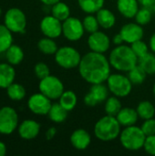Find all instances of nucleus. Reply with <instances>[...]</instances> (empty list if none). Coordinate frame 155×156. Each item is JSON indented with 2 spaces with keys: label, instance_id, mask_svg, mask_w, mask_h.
Masks as SVG:
<instances>
[{
  "label": "nucleus",
  "instance_id": "f257e3e1",
  "mask_svg": "<svg viewBox=\"0 0 155 156\" xmlns=\"http://www.w3.org/2000/svg\"><path fill=\"white\" fill-rule=\"evenodd\" d=\"M111 67L109 59L102 53L90 51L81 57L78 68L81 78L93 85L107 81L111 75Z\"/></svg>",
  "mask_w": 155,
  "mask_h": 156
},
{
  "label": "nucleus",
  "instance_id": "f03ea898",
  "mask_svg": "<svg viewBox=\"0 0 155 156\" xmlns=\"http://www.w3.org/2000/svg\"><path fill=\"white\" fill-rule=\"evenodd\" d=\"M109 61L111 66L116 70L128 72L138 64V57L131 47L122 44L111 50Z\"/></svg>",
  "mask_w": 155,
  "mask_h": 156
},
{
  "label": "nucleus",
  "instance_id": "7ed1b4c3",
  "mask_svg": "<svg viewBox=\"0 0 155 156\" xmlns=\"http://www.w3.org/2000/svg\"><path fill=\"white\" fill-rule=\"evenodd\" d=\"M121 126L115 116L106 115L96 122L94 134L100 141L111 142L120 136Z\"/></svg>",
  "mask_w": 155,
  "mask_h": 156
},
{
  "label": "nucleus",
  "instance_id": "20e7f679",
  "mask_svg": "<svg viewBox=\"0 0 155 156\" xmlns=\"http://www.w3.org/2000/svg\"><path fill=\"white\" fill-rule=\"evenodd\" d=\"M146 136L143 133L141 127L132 125L125 127V129L121 132L120 142L122 147L128 151H139L143 148Z\"/></svg>",
  "mask_w": 155,
  "mask_h": 156
},
{
  "label": "nucleus",
  "instance_id": "39448f33",
  "mask_svg": "<svg viewBox=\"0 0 155 156\" xmlns=\"http://www.w3.org/2000/svg\"><path fill=\"white\" fill-rule=\"evenodd\" d=\"M80 60H81V56L79 52L72 47H69V46L61 47L55 53L56 63L59 67L65 69H71L74 68H78Z\"/></svg>",
  "mask_w": 155,
  "mask_h": 156
},
{
  "label": "nucleus",
  "instance_id": "423d86ee",
  "mask_svg": "<svg viewBox=\"0 0 155 156\" xmlns=\"http://www.w3.org/2000/svg\"><path fill=\"white\" fill-rule=\"evenodd\" d=\"M107 86L110 92L118 98L127 97L132 89V83L128 76L122 74H111L107 80Z\"/></svg>",
  "mask_w": 155,
  "mask_h": 156
},
{
  "label": "nucleus",
  "instance_id": "0eeeda50",
  "mask_svg": "<svg viewBox=\"0 0 155 156\" xmlns=\"http://www.w3.org/2000/svg\"><path fill=\"white\" fill-rule=\"evenodd\" d=\"M5 26L13 33H24L26 27V17L25 13L17 8H9L4 18Z\"/></svg>",
  "mask_w": 155,
  "mask_h": 156
},
{
  "label": "nucleus",
  "instance_id": "6e6552de",
  "mask_svg": "<svg viewBox=\"0 0 155 156\" xmlns=\"http://www.w3.org/2000/svg\"><path fill=\"white\" fill-rule=\"evenodd\" d=\"M38 89L41 93L49 98L51 101L58 100L64 91V85L62 81L56 76L49 75L40 80Z\"/></svg>",
  "mask_w": 155,
  "mask_h": 156
},
{
  "label": "nucleus",
  "instance_id": "1a4fd4ad",
  "mask_svg": "<svg viewBox=\"0 0 155 156\" xmlns=\"http://www.w3.org/2000/svg\"><path fill=\"white\" fill-rule=\"evenodd\" d=\"M18 127V115L16 112L8 106L0 109V133L11 134Z\"/></svg>",
  "mask_w": 155,
  "mask_h": 156
},
{
  "label": "nucleus",
  "instance_id": "9d476101",
  "mask_svg": "<svg viewBox=\"0 0 155 156\" xmlns=\"http://www.w3.org/2000/svg\"><path fill=\"white\" fill-rule=\"evenodd\" d=\"M85 33L83 23L77 17L69 16L62 22V34L69 41L79 40Z\"/></svg>",
  "mask_w": 155,
  "mask_h": 156
},
{
  "label": "nucleus",
  "instance_id": "9b49d317",
  "mask_svg": "<svg viewBox=\"0 0 155 156\" xmlns=\"http://www.w3.org/2000/svg\"><path fill=\"white\" fill-rule=\"evenodd\" d=\"M109 88L103 83L93 84L90 87V92L84 97V103L88 107H95L99 103L105 101L109 97Z\"/></svg>",
  "mask_w": 155,
  "mask_h": 156
},
{
  "label": "nucleus",
  "instance_id": "f8f14e48",
  "mask_svg": "<svg viewBox=\"0 0 155 156\" xmlns=\"http://www.w3.org/2000/svg\"><path fill=\"white\" fill-rule=\"evenodd\" d=\"M51 105V100L41 92L31 95L27 101L28 109L36 115H48Z\"/></svg>",
  "mask_w": 155,
  "mask_h": 156
},
{
  "label": "nucleus",
  "instance_id": "ddd939ff",
  "mask_svg": "<svg viewBox=\"0 0 155 156\" xmlns=\"http://www.w3.org/2000/svg\"><path fill=\"white\" fill-rule=\"evenodd\" d=\"M40 29L45 37L57 38L62 34V23L52 15L46 16L40 22Z\"/></svg>",
  "mask_w": 155,
  "mask_h": 156
},
{
  "label": "nucleus",
  "instance_id": "4468645a",
  "mask_svg": "<svg viewBox=\"0 0 155 156\" xmlns=\"http://www.w3.org/2000/svg\"><path fill=\"white\" fill-rule=\"evenodd\" d=\"M88 45L91 51L103 54L109 50L111 47V39L108 35L98 30L90 34L88 38Z\"/></svg>",
  "mask_w": 155,
  "mask_h": 156
},
{
  "label": "nucleus",
  "instance_id": "2eb2a0df",
  "mask_svg": "<svg viewBox=\"0 0 155 156\" xmlns=\"http://www.w3.org/2000/svg\"><path fill=\"white\" fill-rule=\"evenodd\" d=\"M120 34L122 35L124 42L132 44L135 41L143 39L144 32L143 26L138 23H129L121 28Z\"/></svg>",
  "mask_w": 155,
  "mask_h": 156
},
{
  "label": "nucleus",
  "instance_id": "dca6fc26",
  "mask_svg": "<svg viewBox=\"0 0 155 156\" xmlns=\"http://www.w3.org/2000/svg\"><path fill=\"white\" fill-rule=\"evenodd\" d=\"M40 132V124L34 120H26L18 126V133L22 139H35Z\"/></svg>",
  "mask_w": 155,
  "mask_h": 156
},
{
  "label": "nucleus",
  "instance_id": "f3484780",
  "mask_svg": "<svg viewBox=\"0 0 155 156\" xmlns=\"http://www.w3.org/2000/svg\"><path fill=\"white\" fill-rule=\"evenodd\" d=\"M90 134L83 129H78L74 131L70 135L71 145L79 151H83L87 149L90 144Z\"/></svg>",
  "mask_w": 155,
  "mask_h": 156
},
{
  "label": "nucleus",
  "instance_id": "a211bd4d",
  "mask_svg": "<svg viewBox=\"0 0 155 156\" xmlns=\"http://www.w3.org/2000/svg\"><path fill=\"white\" fill-rule=\"evenodd\" d=\"M117 8L126 18H132L139 10L138 0H118Z\"/></svg>",
  "mask_w": 155,
  "mask_h": 156
},
{
  "label": "nucleus",
  "instance_id": "6ab92c4d",
  "mask_svg": "<svg viewBox=\"0 0 155 156\" xmlns=\"http://www.w3.org/2000/svg\"><path fill=\"white\" fill-rule=\"evenodd\" d=\"M116 118L122 126L128 127L135 125L138 121L139 115L137 113V111L132 108H122Z\"/></svg>",
  "mask_w": 155,
  "mask_h": 156
},
{
  "label": "nucleus",
  "instance_id": "aec40b11",
  "mask_svg": "<svg viewBox=\"0 0 155 156\" xmlns=\"http://www.w3.org/2000/svg\"><path fill=\"white\" fill-rule=\"evenodd\" d=\"M16 77V71L13 65L9 63H0V88L6 89L10 86Z\"/></svg>",
  "mask_w": 155,
  "mask_h": 156
},
{
  "label": "nucleus",
  "instance_id": "412c9836",
  "mask_svg": "<svg viewBox=\"0 0 155 156\" xmlns=\"http://www.w3.org/2000/svg\"><path fill=\"white\" fill-rule=\"evenodd\" d=\"M96 17L98 19L100 27L104 29L111 28L116 23V17L114 14L107 8L102 7L100 10H99L96 13Z\"/></svg>",
  "mask_w": 155,
  "mask_h": 156
},
{
  "label": "nucleus",
  "instance_id": "4be33fe9",
  "mask_svg": "<svg viewBox=\"0 0 155 156\" xmlns=\"http://www.w3.org/2000/svg\"><path fill=\"white\" fill-rule=\"evenodd\" d=\"M5 58L11 65H18L24 59V51L17 46L12 44L5 51Z\"/></svg>",
  "mask_w": 155,
  "mask_h": 156
},
{
  "label": "nucleus",
  "instance_id": "5701e85b",
  "mask_svg": "<svg viewBox=\"0 0 155 156\" xmlns=\"http://www.w3.org/2000/svg\"><path fill=\"white\" fill-rule=\"evenodd\" d=\"M49 119L56 123H61L66 121L68 117V111L64 109L59 102L51 105V108L48 113Z\"/></svg>",
  "mask_w": 155,
  "mask_h": 156
},
{
  "label": "nucleus",
  "instance_id": "b1692460",
  "mask_svg": "<svg viewBox=\"0 0 155 156\" xmlns=\"http://www.w3.org/2000/svg\"><path fill=\"white\" fill-rule=\"evenodd\" d=\"M105 0H78L79 6L87 14H95L104 5Z\"/></svg>",
  "mask_w": 155,
  "mask_h": 156
},
{
  "label": "nucleus",
  "instance_id": "393cba45",
  "mask_svg": "<svg viewBox=\"0 0 155 156\" xmlns=\"http://www.w3.org/2000/svg\"><path fill=\"white\" fill-rule=\"evenodd\" d=\"M54 38L45 37L37 42V48L44 55H55L58 49L57 43L53 40Z\"/></svg>",
  "mask_w": 155,
  "mask_h": 156
},
{
  "label": "nucleus",
  "instance_id": "a878e982",
  "mask_svg": "<svg viewBox=\"0 0 155 156\" xmlns=\"http://www.w3.org/2000/svg\"><path fill=\"white\" fill-rule=\"evenodd\" d=\"M58 100L59 104L68 112L72 111L76 107L78 102L77 95L72 90H64Z\"/></svg>",
  "mask_w": 155,
  "mask_h": 156
},
{
  "label": "nucleus",
  "instance_id": "bb28decb",
  "mask_svg": "<svg viewBox=\"0 0 155 156\" xmlns=\"http://www.w3.org/2000/svg\"><path fill=\"white\" fill-rule=\"evenodd\" d=\"M51 14L53 16H55L58 20L63 22L70 16V9L67 4L59 1L52 5Z\"/></svg>",
  "mask_w": 155,
  "mask_h": 156
},
{
  "label": "nucleus",
  "instance_id": "cd10ccee",
  "mask_svg": "<svg viewBox=\"0 0 155 156\" xmlns=\"http://www.w3.org/2000/svg\"><path fill=\"white\" fill-rule=\"evenodd\" d=\"M137 113L139 117L143 120H148L153 118L155 115V108L153 104L148 101H141L137 108H136Z\"/></svg>",
  "mask_w": 155,
  "mask_h": 156
},
{
  "label": "nucleus",
  "instance_id": "c85d7f7f",
  "mask_svg": "<svg viewBox=\"0 0 155 156\" xmlns=\"http://www.w3.org/2000/svg\"><path fill=\"white\" fill-rule=\"evenodd\" d=\"M138 65L147 73V75H153L155 73V55L153 53H147L144 56L138 58Z\"/></svg>",
  "mask_w": 155,
  "mask_h": 156
},
{
  "label": "nucleus",
  "instance_id": "c756f323",
  "mask_svg": "<svg viewBox=\"0 0 155 156\" xmlns=\"http://www.w3.org/2000/svg\"><path fill=\"white\" fill-rule=\"evenodd\" d=\"M104 110L107 115L111 116H117L119 112L122 110V102L116 96L108 97V99L105 101V106Z\"/></svg>",
  "mask_w": 155,
  "mask_h": 156
},
{
  "label": "nucleus",
  "instance_id": "7c9ffc66",
  "mask_svg": "<svg viewBox=\"0 0 155 156\" xmlns=\"http://www.w3.org/2000/svg\"><path fill=\"white\" fill-rule=\"evenodd\" d=\"M6 93L10 100L15 101H22L26 97V90L25 88L18 83H12L10 86L6 88Z\"/></svg>",
  "mask_w": 155,
  "mask_h": 156
},
{
  "label": "nucleus",
  "instance_id": "2f4dec72",
  "mask_svg": "<svg viewBox=\"0 0 155 156\" xmlns=\"http://www.w3.org/2000/svg\"><path fill=\"white\" fill-rule=\"evenodd\" d=\"M12 44H13L12 32L5 25H0V53L5 52L6 49Z\"/></svg>",
  "mask_w": 155,
  "mask_h": 156
},
{
  "label": "nucleus",
  "instance_id": "473e14b6",
  "mask_svg": "<svg viewBox=\"0 0 155 156\" xmlns=\"http://www.w3.org/2000/svg\"><path fill=\"white\" fill-rule=\"evenodd\" d=\"M147 73L142 69L140 65H136L133 69L128 71V78L132 85H141L144 82Z\"/></svg>",
  "mask_w": 155,
  "mask_h": 156
},
{
  "label": "nucleus",
  "instance_id": "72a5a7b5",
  "mask_svg": "<svg viewBox=\"0 0 155 156\" xmlns=\"http://www.w3.org/2000/svg\"><path fill=\"white\" fill-rule=\"evenodd\" d=\"M82 23H83V27H84L85 31L90 33V34L94 33V32L99 30L100 25H99L98 19L92 14H88V16H86L84 17Z\"/></svg>",
  "mask_w": 155,
  "mask_h": 156
},
{
  "label": "nucleus",
  "instance_id": "f704fd0d",
  "mask_svg": "<svg viewBox=\"0 0 155 156\" xmlns=\"http://www.w3.org/2000/svg\"><path fill=\"white\" fill-rule=\"evenodd\" d=\"M134 18L136 20V23H138L139 25H141V26L147 25L151 21V19H152L151 8H148V7L139 8V10L136 13Z\"/></svg>",
  "mask_w": 155,
  "mask_h": 156
},
{
  "label": "nucleus",
  "instance_id": "c9c22d12",
  "mask_svg": "<svg viewBox=\"0 0 155 156\" xmlns=\"http://www.w3.org/2000/svg\"><path fill=\"white\" fill-rule=\"evenodd\" d=\"M131 48L133 50V52L135 53V55L138 57V58H141V57H143V56H144L145 54L148 53V46L142 39L133 42L132 44Z\"/></svg>",
  "mask_w": 155,
  "mask_h": 156
},
{
  "label": "nucleus",
  "instance_id": "e433bc0d",
  "mask_svg": "<svg viewBox=\"0 0 155 156\" xmlns=\"http://www.w3.org/2000/svg\"><path fill=\"white\" fill-rule=\"evenodd\" d=\"M34 72L39 80H42L50 75V70L48 66L43 62H38L36 64L34 68Z\"/></svg>",
  "mask_w": 155,
  "mask_h": 156
},
{
  "label": "nucleus",
  "instance_id": "4c0bfd02",
  "mask_svg": "<svg viewBox=\"0 0 155 156\" xmlns=\"http://www.w3.org/2000/svg\"><path fill=\"white\" fill-rule=\"evenodd\" d=\"M141 128L145 136L155 135V120L153 118L145 120Z\"/></svg>",
  "mask_w": 155,
  "mask_h": 156
},
{
  "label": "nucleus",
  "instance_id": "58836bf2",
  "mask_svg": "<svg viewBox=\"0 0 155 156\" xmlns=\"http://www.w3.org/2000/svg\"><path fill=\"white\" fill-rule=\"evenodd\" d=\"M143 149L148 154L155 156V135L146 136Z\"/></svg>",
  "mask_w": 155,
  "mask_h": 156
},
{
  "label": "nucleus",
  "instance_id": "ea45409f",
  "mask_svg": "<svg viewBox=\"0 0 155 156\" xmlns=\"http://www.w3.org/2000/svg\"><path fill=\"white\" fill-rule=\"evenodd\" d=\"M139 5H141L143 7H148L153 8L155 4V0H138Z\"/></svg>",
  "mask_w": 155,
  "mask_h": 156
},
{
  "label": "nucleus",
  "instance_id": "a19ab883",
  "mask_svg": "<svg viewBox=\"0 0 155 156\" xmlns=\"http://www.w3.org/2000/svg\"><path fill=\"white\" fill-rule=\"evenodd\" d=\"M57 134V129L55 127H50L47 133H46V138L47 140H52Z\"/></svg>",
  "mask_w": 155,
  "mask_h": 156
},
{
  "label": "nucleus",
  "instance_id": "79ce46f5",
  "mask_svg": "<svg viewBox=\"0 0 155 156\" xmlns=\"http://www.w3.org/2000/svg\"><path fill=\"white\" fill-rule=\"evenodd\" d=\"M112 41H113V43H114L116 46L122 45V42H124V41H123V38H122V35H121L120 33H119V34H117V35H115V36L113 37Z\"/></svg>",
  "mask_w": 155,
  "mask_h": 156
},
{
  "label": "nucleus",
  "instance_id": "37998d69",
  "mask_svg": "<svg viewBox=\"0 0 155 156\" xmlns=\"http://www.w3.org/2000/svg\"><path fill=\"white\" fill-rule=\"evenodd\" d=\"M150 48L152 49V51L155 53V33L150 38V43H149Z\"/></svg>",
  "mask_w": 155,
  "mask_h": 156
},
{
  "label": "nucleus",
  "instance_id": "c03bdc74",
  "mask_svg": "<svg viewBox=\"0 0 155 156\" xmlns=\"http://www.w3.org/2000/svg\"><path fill=\"white\" fill-rule=\"evenodd\" d=\"M6 154V146L0 141V156H5Z\"/></svg>",
  "mask_w": 155,
  "mask_h": 156
},
{
  "label": "nucleus",
  "instance_id": "a18cd8bd",
  "mask_svg": "<svg viewBox=\"0 0 155 156\" xmlns=\"http://www.w3.org/2000/svg\"><path fill=\"white\" fill-rule=\"evenodd\" d=\"M44 5H50V6H52L53 5H55L56 3H58V2H59L60 0H40Z\"/></svg>",
  "mask_w": 155,
  "mask_h": 156
},
{
  "label": "nucleus",
  "instance_id": "49530a36",
  "mask_svg": "<svg viewBox=\"0 0 155 156\" xmlns=\"http://www.w3.org/2000/svg\"><path fill=\"white\" fill-rule=\"evenodd\" d=\"M153 95H154V97H155V83H154V85H153Z\"/></svg>",
  "mask_w": 155,
  "mask_h": 156
},
{
  "label": "nucleus",
  "instance_id": "de8ad7c7",
  "mask_svg": "<svg viewBox=\"0 0 155 156\" xmlns=\"http://www.w3.org/2000/svg\"><path fill=\"white\" fill-rule=\"evenodd\" d=\"M1 15H2V9H1V7H0V17H1Z\"/></svg>",
  "mask_w": 155,
  "mask_h": 156
},
{
  "label": "nucleus",
  "instance_id": "09e8293b",
  "mask_svg": "<svg viewBox=\"0 0 155 156\" xmlns=\"http://www.w3.org/2000/svg\"><path fill=\"white\" fill-rule=\"evenodd\" d=\"M153 9L154 10V12H155V4H154V5H153Z\"/></svg>",
  "mask_w": 155,
  "mask_h": 156
}]
</instances>
